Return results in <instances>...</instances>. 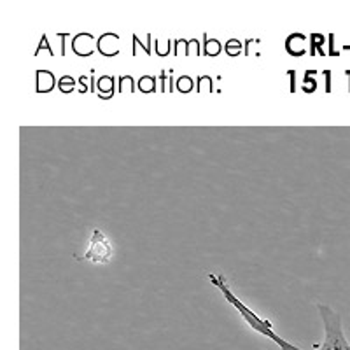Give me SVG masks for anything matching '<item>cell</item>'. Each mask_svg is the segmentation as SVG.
Returning a JSON list of instances; mask_svg holds the SVG:
<instances>
[{
	"instance_id": "obj_2",
	"label": "cell",
	"mask_w": 350,
	"mask_h": 350,
	"mask_svg": "<svg viewBox=\"0 0 350 350\" xmlns=\"http://www.w3.org/2000/svg\"><path fill=\"white\" fill-rule=\"evenodd\" d=\"M317 310L323 319L324 342L314 347V350H350V343L343 333L342 317L327 305H317Z\"/></svg>"
},
{
	"instance_id": "obj_3",
	"label": "cell",
	"mask_w": 350,
	"mask_h": 350,
	"mask_svg": "<svg viewBox=\"0 0 350 350\" xmlns=\"http://www.w3.org/2000/svg\"><path fill=\"white\" fill-rule=\"evenodd\" d=\"M114 256V247L102 230H93L92 239L88 243V251L84 252V259L95 262V265H105Z\"/></svg>"
},
{
	"instance_id": "obj_1",
	"label": "cell",
	"mask_w": 350,
	"mask_h": 350,
	"mask_svg": "<svg viewBox=\"0 0 350 350\" xmlns=\"http://www.w3.org/2000/svg\"><path fill=\"white\" fill-rule=\"evenodd\" d=\"M208 280L214 284V287H217V289L221 291V295L224 296V299H226V301L230 303V305L233 306V308H235L240 315H242V319L247 323V326L251 327L252 331L262 334L265 338L271 340V342L279 347L280 350H303V349H299L298 345H295V343L287 342V340H284L282 336H279V334H277V331H275L273 324H271L268 319H262L261 315L256 314L252 308H249V306H247L245 303H243L242 299H240L239 296H237L235 293L230 289V287H228V284H226V280H224L223 275L208 273Z\"/></svg>"
}]
</instances>
